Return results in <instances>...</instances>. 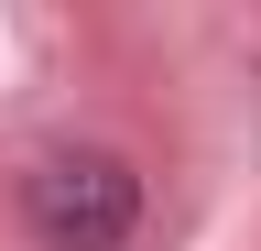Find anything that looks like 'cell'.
Segmentation results:
<instances>
[{"label":"cell","instance_id":"obj_1","mask_svg":"<svg viewBox=\"0 0 261 251\" xmlns=\"http://www.w3.org/2000/svg\"><path fill=\"white\" fill-rule=\"evenodd\" d=\"M22 218L44 251H120L130 218H142V175L120 153H55V164H33Z\"/></svg>","mask_w":261,"mask_h":251}]
</instances>
